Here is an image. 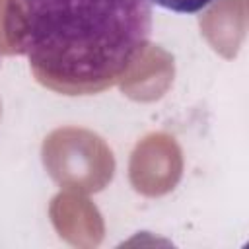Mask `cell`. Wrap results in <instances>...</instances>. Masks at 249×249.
Segmentation results:
<instances>
[{
  "mask_svg": "<svg viewBox=\"0 0 249 249\" xmlns=\"http://www.w3.org/2000/svg\"><path fill=\"white\" fill-rule=\"evenodd\" d=\"M4 35L37 82L66 95L99 91L144 53L148 0H6Z\"/></svg>",
  "mask_w": 249,
  "mask_h": 249,
  "instance_id": "6da1fadb",
  "label": "cell"
},
{
  "mask_svg": "<svg viewBox=\"0 0 249 249\" xmlns=\"http://www.w3.org/2000/svg\"><path fill=\"white\" fill-rule=\"evenodd\" d=\"M148 2L175 14H196L202 12L206 6L214 4L216 0H148Z\"/></svg>",
  "mask_w": 249,
  "mask_h": 249,
  "instance_id": "7a4b0ae2",
  "label": "cell"
}]
</instances>
